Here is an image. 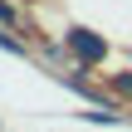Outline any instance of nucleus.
<instances>
[{"label": "nucleus", "mask_w": 132, "mask_h": 132, "mask_svg": "<svg viewBox=\"0 0 132 132\" xmlns=\"http://www.w3.org/2000/svg\"><path fill=\"white\" fill-rule=\"evenodd\" d=\"M64 39H69V49H73V54H78L83 64H98V59L108 54V44H103V39H98L93 29H69Z\"/></svg>", "instance_id": "obj_1"}, {"label": "nucleus", "mask_w": 132, "mask_h": 132, "mask_svg": "<svg viewBox=\"0 0 132 132\" xmlns=\"http://www.w3.org/2000/svg\"><path fill=\"white\" fill-rule=\"evenodd\" d=\"M0 20H5V24H10V20H15V10H10V5H5V0H0Z\"/></svg>", "instance_id": "obj_2"}]
</instances>
